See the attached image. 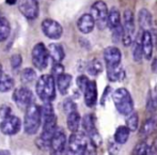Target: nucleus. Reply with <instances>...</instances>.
<instances>
[{"label": "nucleus", "mask_w": 157, "mask_h": 155, "mask_svg": "<svg viewBox=\"0 0 157 155\" xmlns=\"http://www.w3.org/2000/svg\"><path fill=\"white\" fill-rule=\"evenodd\" d=\"M48 54L52 57V61L55 63H61V61L64 59L65 54H64V49L62 45L57 43H52L48 46Z\"/></svg>", "instance_id": "18"}, {"label": "nucleus", "mask_w": 157, "mask_h": 155, "mask_svg": "<svg viewBox=\"0 0 157 155\" xmlns=\"http://www.w3.org/2000/svg\"><path fill=\"white\" fill-rule=\"evenodd\" d=\"M112 41L113 43H119L122 39V35H123V27L122 25L118 26L117 28L112 29Z\"/></svg>", "instance_id": "37"}, {"label": "nucleus", "mask_w": 157, "mask_h": 155, "mask_svg": "<svg viewBox=\"0 0 157 155\" xmlns=\"http://www.w3.org/2000/svg\"><path fill=\"white\" fill-rule=\"evenodd\" d=\"M153 37L150 31H143L141 35V47H142L143 57L147 60H151L153 55Z\"/></svg>", "instance_id": "14"}, {"label": "nucleus", "mask_w": 157, "mask_h": 155, "mask_svg": "<svg viewBox=\"0 0 157 155\" xmlns=\"http://www.w3.org/2000/svg\"><path fill=\"white\" fill-rule=\"evenodd\" d=\"M83 96H85V103L88 107H93L97 102V87L95 81H89L87 88L83 91Z\"/></svg>", "instance_id": "15"}, {"label": "nucleus", "mask_w": 157, "mask_h": 155, "mask_svg": "<svg viewBox=\"0 0 157 155\" xmlns=\"http://www.w3.org/2000/svg\"><path fill=\"white\" fill-rule=\"evenodd\" d=\"M2 75H3V71H2V65L0 64V78H1Z\"/></svg>", "instance_id": "46"}, {"label": "nucleus", "mask_w": 157, "mask_h": 155, "mask_svg": "<svg viewBox=\"0 0 157 155\" xmlns=\"http://www.w3.org/2000/svg\"><path fill=\"white\" fill-rule=\"evenodd\" d=\"M21 120L16 116H14V114L3 119L1 121V123H0V130H1V133L4 135H8V136H12V135L17 134L21 130Z\"/></svg>", "instance_id": "11"}, {"label": "nucleus", "mask_w": 157, "mask_h": 155, "mask_svg": "<svg viewBox=\"0 0 157 155\" xmlns=\"http://www.w3.org/2000/svg\"><path fill=\"white\" fill-rule=\"evenodd\" d=\"M138 21L143 31H150L153 24V17L147 9H141L138 14Z\"/></svg>", "instance_id": "17"}, {"label": "nucleus", "mask_w": 157, "mask_h": 155, "mask_svg": "<svg viewBox=\"0 0 157 155\" xmlns=\"http://www.w3.org/2000/svg\"><path fill=\"white\" fill-rule=\"evenodd\" d=\"M36 78V72H35L33 68H24L21 73V80L24 85H29L32 83L33 81Z\"/></svg>", "instance_id": "26"}, {"label": "nucleus", "mask_w": 157, "mask_h": 155, "mask_svg": "<svg viewBox=\"0 0 157 155\" xmlns=\"http://www.w3.org/2000/svg\"><path fill=\"white\" fill-rule=\"evenodd\" d=\"M157 108V105L155 103V101H154V97L151 95V93L149 94V96H147V109L149 112H154L156 110Z\"/></svg>", "instance_id": "42"}, {"label": "nucleus", "mask_w": 157, "mask_h": 155, "mask_svg": "<svg viewBox=\"0 0 157 155\" xmlns=\"http://www.w3.org/2000/svg\"><path fill=\"white\" fill-rule=\"evenodd\" d=\"M35 91L43 102H52L56 97V81L52 75H42L36 81Z\"/></svg>", "instance_id": "1"}, {"label": "nucleus", "mask_w": 157, "mask_h": 155, "mask_svg": "<svg viewBox=\"0 0 157 155\" xmlns=\"http://www.w3.org/2000/svg\"><path fill=\"white\" fill-rule=\"evenodd\" d=\"M123 35L122 41L124 46H130L134 42V33H135V17L134 13L130 10H126L123 14Z\"/></svg>", "instance_id": "6"}, {"label": "nucleus", "mask_w": 157, "mask_h": 155, "mask_svg": "<svg viewBox=\"0 0 157 155\" xmlns=\"http://www.w3.org/2000/svg\"><path fill=\"white\" fill-rule=\"evenodd\" d=\"M10 63H11V66H12L13 70L19 68L21 65V63H23V57H21V55H19V54L12 55V56H11V59H10Z\"/></svg>", "instance_id": "35"}, {"label": "nucleus", "mask_w": 157, "mask_h": 155, "mask_svg": "<svg viewBox=\"0 0 157 155\" xmlns=\"http://www.w3.org/2000/svg\"><path fill=\"white\" fill-rule=\"evenodd\" d=\"M31 57L33 65L37 70H44L47 68L49 54H48V49L43 43H37L33 46Z\"/></svg>", "instance_id": "8"}, {"label": "nucleus", "mask_w": 157, "mask_h": 155, "mask_svg": "<svg viewBox=\"0 0 157 155\" xmlns=\"http://www.w3.org/2000/svg\"><path fill=\"white\" fill-rule=\"evenodd\" d=\"M52 76H54V77L60 76V75H62L64 73V66L61 63H55V62H54V64H52Z\"/></svg>", "instance_id": "39"}, {"label": "nucleus", "mask_w": 157, "mask_h": 155, "mask_svg": "<svg viewBox=\"0 0 157 155\" xmlns=\"http://www.w3.org/2000/svg\"><path fill=\"white\" fill-rule=\"evenodd\" d=\"M87 142V137L83 133L79 130L76 133H72L67 141L65 155H82Z\"/></svg>", "instance_id": "5"}, {"label": "nucleus", "mask_w": 157, "mask_h": 155, "mask_svg": "<svg viewBox=\"0 0 157 155\" xmlns=\"http://www.w3.org/2000/svg\"><path fill=\"white\" fill-rule=\"evenodd\" d=\"M87 71L89 73V75H91V76H97L103 71V64H101V62L98 59H93V60L88 63Z\"/></svg>", "instance_id": "27"}, {"label": "nucleus", "mask_w": 157, "mask_h": 155, "mask_svg": "<svg viewBox=\"0 0 157 155\" xmlns=\"http://www.w3.org/2000/svg\"><path fill=\"white\" fill-rule=\"evenodd\" d=\"M81 123L80 114L77 111L71 112L67 114V119H66V124H67V128L72 133H76L79 130V126Z\"/></svg>", "instance_id": "22"}, {"label": "nucleus", "mask_w": 157, "mask_h": 155, "mask_svg": "<svg viewBox=\"0 0 157 155\" xmlns=\"http://www.w3.org/2000/svg\"><path fill=\"white\" fill-rule=\"evenodd\" d=\"M88 136H89V139H90L89 141H91L95 147H99V145H101V142H103V139H101V135H99L98 130H97L96 128L92 130L91 133H89Z\"/></svg>", "instance_id": "33"}, {"label": "nucleus", "mask_w": 157, "mask_h": 155, "mask_svg": "<svg viewBox=\"0 0 157 155\" xmlns=\"http://www.w3.org/2000/svg\"><path fill=\"white\" fill-rule=\"evenodd\" d=\"M156 48H157V40H156Z\"/></svg>", "instance_id": "47"}, {"label": "nucleus", "mask_w": 157, "mask_h": 155, "mask_svg": "<svg viewBox=\"0 0 157 155\" xmlns=\"http://www.w3.org/2000/svg\"><path fill=\"white\" fill-rule=\"evenodd\" d=\"M81 124H82L83 130H85V133L87 135L96 128L95 127V124H94L93 117H92L91 114H86V116L82 118V120H81Z\"/></svg>", "instance_id": "31"}, {"label": "nucleus", "mask_w": 157, "mask_h": 155, "mask_svg": "<svg viewBox=\"0 0 157 155\" xmlns=\"http://www.w3.org/2000/svg\"><path fill=\"white\" fill-rule=\"evenodd\" d=\"M12 109H11L10 106L8 105H2L1 107H0V117H1V119L3 120V119L8 118V117L12 116Z\"/></svg>", "instance_id": "40"}, {"label": "nucleus", "mask_w": 157, "mask_h": 155, "mask_svg": "<svg viewBox=\"0 0 157 155\" xmlns=\"http://www.w3.org/2000/svg\"><path fill=\"white\" fill-rule=\"evenodd\" d=\"M129 130L126 127L125 125H121L114 132V136H113V140L118 143L119 145H124L125 142H127L128 138H129Z\"/></svg>", "instance_id": "23"}, {"label": "nucleus", "mask_w": 157, "mask_h": 155, "mask_svg": "<svg viewBox=\"0 0 157 155\" xmlns=\"http://www.w3.org/2000/svg\"><path fill=\"white\" fill-rule=\"evenodd\" d=\"M89 78H88L86 75H80V76L77 77L76 79V83H77V87L79 88V90H80L81 92L85 91V89L87 88L88 83H89Z\"/></svg>", "instance_id": "36"}, {"label": "nucleus", "mask_w": 157, "mask_h": 155, "mask_svg": "<svg viewBox=\"0 0 157 155\" xmlns=\"http://www.w3.org/2000/svg\"><path fill=\"white\" fill-rule=\"evenodd\" d=\"M13 99L19 108L27 109L31 104H33V93L26 87L18 88L13 93Z\"/></svg>", "instance_id": "10"}, {"label": "nucleus", "mask_w": 157, "mask_h": 155, "mask_svg": "<svg viewBox=\"0 0 157 155\" xmlns=\"http://www.w3.org/2000/svg\"><path fill=\"white\" fill-rule=\"evenodd\" d=\"M63 110L66 114H71V112L77 111L76 110V104L72 99H66L63 103Z\"/></svg>", "instance_id": "34"}, {"label": "nucleus", "mask_w": 157, "mask_h": 155, "mask_svg": "<svg viewBox=\"0 0 157 155\" xmlns=\"http://www.w3.org/2000/svg\"><path fill=\"white\" fill-rule=\"evenodd\" d=\"M152 71L157 74V57L154 58L153 61H152Z\"/></svg>", "instance_id": "43"}, {"label": "nucleus", "mask_w": 157, "mask_h": 155, "mask_svg": "<svg viewBox=\"0 0 157 155\" xmlns=\"http://www.w3.org/2000/svg\"><path fill=\"white\" fill-rule=\"evenodd\" d=\"M157 127V120L155 117H151L149 118L144 123L143 125L140 127L139 130V136L142 137V138H145V137H149L154 130H156Z\"/></svg>", "instance_id": "19"}, {"label": "nucleus", "mask_w": 157, "mask_h": 155, "mask_svg": "<svg viewBox=\"0 0 157 155\" xmlns=\"http://www.w3.org/2000/svg\"><path fill=\"white\" fill-rule=\"evenodd\" d=\"M104 59H105L107 68H113L121 64L122 54L121 50L116 46H109L104 50Z\"/></svg>", "instance_id": "13"}, {"label": "nucleus", "mask_w": 157, "mask_h": 155, "mask_svg": "<svg viewBox=\"0 0 157 155\" xmlns=\"http://www.w3.org/2000/svg\"><path fill=\"white\" fill-rule=\"evenodd\" d=\"M82 155H97V147H95L91 141H88L82 152Z\"/></svg>", "instance_id": "38"}, {"label": "nucleus", "mask_w": 157, "mask_h": 155, "mask_svg": "<svg viewBox=\"0 0 157 155\" xmlns=\"http://www.w3.org/2000/svg\"><path fill=\"white\" fill-rule=\"evenodd\" d=\"M120 151V145L116 142L114 140H111L108 145V152L110 155H117Z\"/></svg>", "instance_id": "41"}, {"label": "nucleus", "mask_w": 157, "mask_h": 155, "mask_svg": "<svg viewBox=\"0 0 157 155\" xmlns=\"http://www.w3.org/2000/svg\"><path fill=\"white\" fill-rule=\"evenodd\" d=\"M132 155H149V145L147 141L138 142L135 147Z\"/></svg>", "instance_id": "32"}, {"label": "nucleus", "mask_w": 157, "mask_h": 155, "mask_svg": "<svg viewBox=\"0 0 157 155\" xmlns=\"http://www.w3.org/2000/svg\"><path fill=\"white\" fill-rule=\"evenodd\" d=\"M126 127L129 130V132H136L139 128V116L137 112H132L127 116L126 119Z\"/></svg>", "instance_id": "29"}, {"label": "nucleus", "mask_w": 157, "mask_h": 155, "mask_svg": "<svg viewBox=\"0 0 157 155\" xmlns=\"http://www.w3.org/2000/svg\"><path fill=\"white\" fill-rule=\"evenodd\" d=\"M108 6L101 0L95 1L91 6V16L93 17L95 25L101 30H104L108 27L107 19H108Z\"/></svg>", "instance_id": "4"}, {"label": "nucleus", "mask_w": 157, "mask_h": 155, "mask_svg": "<svg viewBox=\"0 0 157 155\" xmlns=\"http://www.w3.org/2000/svg\"><path fill=\"white\" fill-rule=\"evenodd\" d=\"M112 101L117 110L123 116L134 112V101L129 91L125 88H119L112 93Z\"/></svg>", "instance_id": "2"}, {"label": "nucleus", "mask_w": 157, "mask_h": 155, "mask_svg": "<svg viewBox=\"0 0 157 155\" xmlns=\"http://www.w3.org/2000/svg\"><path fill=\"white\" fill-rule=\"evenodd\" d=\"M11 152L9 150H0V155H10Z\"/></svg>", "instance_id": "45"}, {"label": "nucleus", "mask_w": 157, "mask_h": 155, "mask_svg": "<svg viewBox=\"0 0 157 155\" xmlns=\"http://www.w3.org/2000/svg\"><path fill=\"white\" fill-rule=\"evenodd\" d=\"M18 9L28 19H35L39 15L37 0H18Z\"/></svg>", "instance_id": "12"}, {"label": "nucleus", "mask_w": 157, "mask_h": 155, "mask_svg": "<svg viewBox=\"0 0 157 155\" xmlns=\"http://www.w3.org/2000/svg\"><path fill=\"white\" fill-rule=\"evenodd\" d=\"M42 114L41 108L36 104H31L29 107L26 109L25 112V120H24V130L25 133L28 135H35L39 130L41 125Z\"/></svg>", "instance_id": "3"}, {"label": "nucleus", "mask_w": 157, "mask_h": 155, "mask_svg": "<svg viewBox=\"0 0 157 155\" xmlns=\"http://www.w3.org/2000/svg\"><path fill=\"white\" fill-rule=\"evenodd\" d=\"M17 1L18 0H6V4H9V6H14L15 3H17Z\"/></svg>", "instance_id": "44"}, {"label": "nucleus", "mask_w": 157, "mask_h": 155, "mask_svg": "<svg viewBox=\"0 0 157 155\" xmlns=\"http://www.w3.org/2000/svg\"><path fill=\"white\" fill-rule=\"evenodd\" d=\"M66 147H67V139H66L65 133L63 130L57 128L56 133L50 140V155H65Z\"/></svg>", "instance_id": "7"}, {"label": "nucleus", "mask_w": 157, "mask_h": 155, "mask_svg": "<svg viewBox=\"0 0 157 155\" xmlns=\"http://www.w3.org/2000/svg\"><path fill=\"white\" fill-rule=\"evenodd\" d=\"M95 27V21L91 14H83L79 17L78 21H77V28L83 34H88V33L92 32Z\"/></svg>", "instance_id": "16"}, {"label": "nucleus", "mask_w": 157, "mask_h": 155, "mask_svg": "<svg viewBox=\"0 0 157 155\" xmlns=\"http://www.w3.org/2000/svg\"><path fill=\"white\" fill-rule=\"evenodd\" d=\"M143 58L142 47H141V37L134 41V47H132V59L136 62H141Z\"/></svg>", "instance_id": "30"}, {"label": "nucleus", "mask_w": 157, "mask_h": 155, "mask_svg": "<svg viewBox=\"0 0 157 155\" xmlns=\"http://www.w3.org/2000/svg\"><path fill=\"white\" fill-rule=\"evenodd\" d=\"M11 33V26L9 21L3 16H0V42H4Z\"/></svg>", "instance_id": "25"}, {"label": "nucleus", "mask_w": 157, "mask_h": 155, "mask_svg": "<svg viewBox=\"0 0 157 155\" xmlns=\"http://www.w3.org/2000/svg\"><path fill=\"white\" fill-rule=\"evenodd\" d=\"M71 83H72V76L70 74L63 73L62 75L57 77V87H58V90L61 94L65 95L67 93L71 87Z\"/></svg>", "instance_id": "21"}, {"label": "nucleus", "mask_w": 157, "mask_h": 155, "mask_svg": "<svg viewBox=\"0 0 157 155\" xmlns=\"http://www.w3.org/2000/svg\"><path fill=\"white\" fill-rule=\"evenodd\" d=\"M107 77L112 83L121 81L125 78V71L121 66V64L113 68H107Z\"/></svg>", "instance_id": "20"}, {"label": "nucleus", "mask_w": 157, "mask_h": 155, "mask_svg": "<svg viewBox=\"0 0 157 155\" xmlns=\"http://www.w3.org/2000/svg\"><path fill=\"white\" fill-rule=\"evenodd\" d=\"M14 87V79L6 74H3L0 78V92L4 93L10 91Z\"/></svg>", "instance_id": "28"}, {"label": "nucleus", "mask_w": 157, "mask_h": 155, "mask_svg": "<svg viewBox=\"0 0 157 155\" xmlns=\"http://www.w3.org/2000/svg\"><path fill=\"white\" fill-rule=\"evenodd\" d=\"M107 25L111 30L121 25V16H120V12H119L118 9L112 8L111 10L109 11V13H108Z\"/></svg>", "instance_id": "24"}, {"label": "nucleus", "mask_w": 157, "mask_h": 155, "mask_svg": "<svg viewBox=\"0 0 157 155\" xmlns=\"http://www.w3.org/2000/svg\"><path fill=\"white\" fill-rule=\"evenodd\" d=\"M42 31L43 33L52 40H58L62 37L63 28L57 21L52 18H46L42 21Z\"/></svg>", "instance_id": "9"}]
</instances>
